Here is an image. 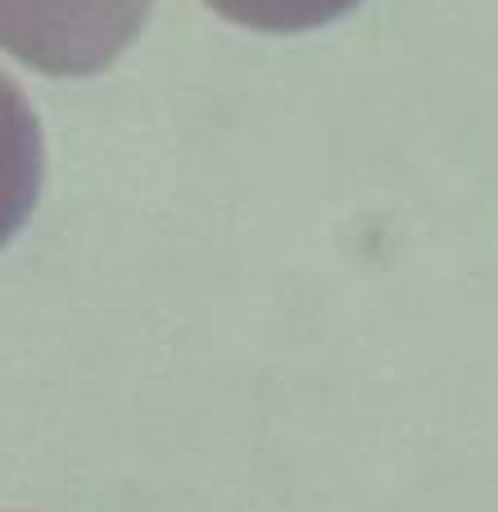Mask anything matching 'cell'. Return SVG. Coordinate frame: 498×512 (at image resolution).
Returning <instances> with one entry per match:
<instances>
[{"instance_id":"obj_2","label":"cell","mask_w":498,"mask_h":512,"mask_svg":"<svg viewBox=\"0 0 498 512\" xmlns=\"http://www.w3.org/2000/svg\"><path fill=\"white\" fill-rule=\"evenodd\" d=\"M41 191V123L19 82L0 73V245L28 223Z\"/></svg>"},{"instance_id":"obj_3","label":"cell","mask_w":498,"mask_h":512,"mask_svg":"<svg viewBox=\"0 0 498 512\" xmlns=\"http://www.w3.org/2000/svg\"><path fill=\"white\" fill-rule=\"evenodd\" d=\"M358 0H209V10L240 28L259 32H308L349 14Z\"/></svg>"},{"instance_id":"obj_1","label":"cell","mask_w":498,"mask_h":512,"mask_svg":"<svg viewBox=\"0 0 498 512\" xmlns=\"http://www.w3.org/2000/svg\"><path fill=\"white\" fill-rule=\"evenodd\" d=\"M154 0H0V50L46 78H91L145 28Z\"/></svg>"}]
</instances>
